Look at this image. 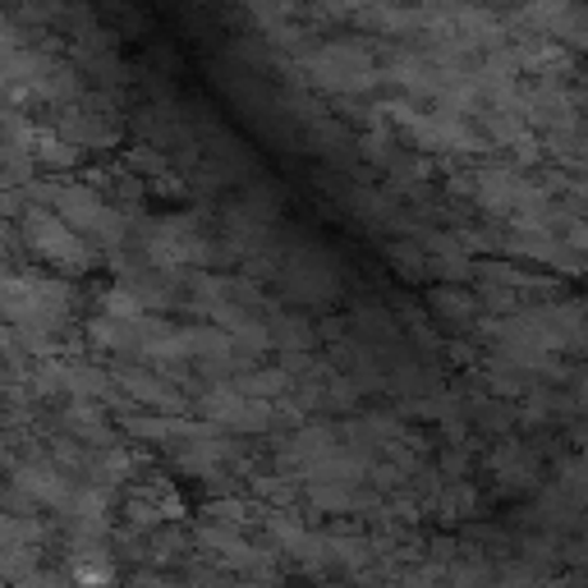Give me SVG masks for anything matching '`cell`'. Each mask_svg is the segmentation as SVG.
Wrapping results in <instances>:
<instances>
[{
	"mask_svg": "<svg viewBox=\"0 0 588 588\" xmlns=\"http://www.w3.org/2000/svg\"><path fill=\"white\" fill-rule=\"evenodd\" d=\"M28 240L33 244H42L51 258H61V263H78V244L65 234V226L61 221H51V217H33L28 221Z\"/></svg>",
	"mask_w": 588,
	"mask_h": 588,
	"instance_id": "1",
	"label": "cell"
}]
</instances>
